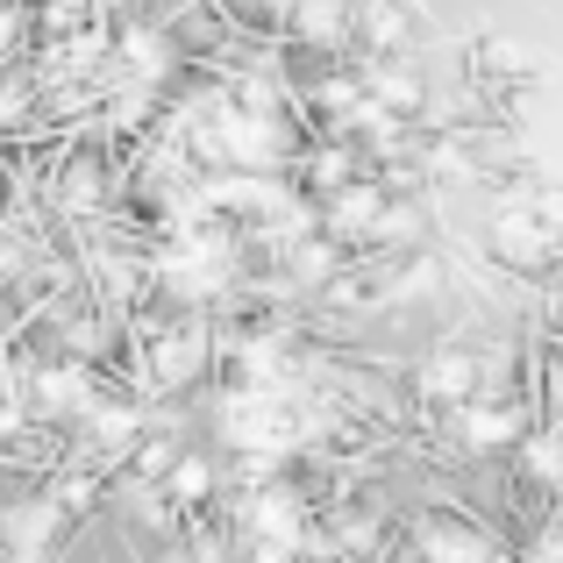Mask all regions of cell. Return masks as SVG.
Listing matches in <instances>:
<instances>
[{
	"instance_id": "1",
	"label": "cell",
	"mask_w": 563,
	"mask_h": 563,
	"mask_svg": "<svg viewBox=\"0 0 563 563\" xmlns=\"http://www.w3.org/2000/svg\"><path fill=\"white\" fill-rule=\"evenodd\" d=\"M428 542H435V550H428L435 563H493V556H485V542L471 536V528H435Z\"/></svg>"
},
{
	"instance_id": "5",
	"label": "cell",
	"mask_w": 563,
	"mask_h": 563,
	"mask_svg": "<svg viewBox=\"0 0 563 563\" xmlns=\"http://www.w3.org/2000/svg\"><path fill=\"white\" fill-rule=\"evenodd\" d=\"M200 485H207V471H200V464H186L179 478H172V493H179V499H192V493H200Z\"/></svg>"
},
{
	"instance_id": "3",
	"label": "cell",
	"mask_w": 563,
	"mask_h": 563,
	"mask_svg": "<svg viewBox=\"0 0 563 563\" xmlns=\"http://www.w3.org/2000/svg\"><path fill=\"white\" fill-rule=\"evenodd\" d=\"M471 442H507L514 435V413H464Z\"/></svg>"
},
{
	"instance_id": "2",
	"label": "cell",
	"mask_w": 563,
	"mask_h": 563,
	"mask_svg": "<svg viewBox=\"0 0 563 563\" xmlns=\"http://www.w3.org/2000/svg\"><path fill=\"white\" fill-rule=\"evenodd\" d=\"M428 393H435V399H464V393H471V357L428 364Z\"/></svg>"
},
{
	"instance_id": "4",
	"label": "cell",
	"mask_w": 563,
	"mask_h": 563,
	"mask_svg": "<svg viewBox=\"0 0 563 563\" xmlns=\"http://www.w3.org/2000/svg\"><path fill=\"white\" fill-rule=\"evenodd\" d=\"M307 29H314V36H335V22H343V14H335V0H307V14H300Z\"/></svg>"
}]
</instances>
